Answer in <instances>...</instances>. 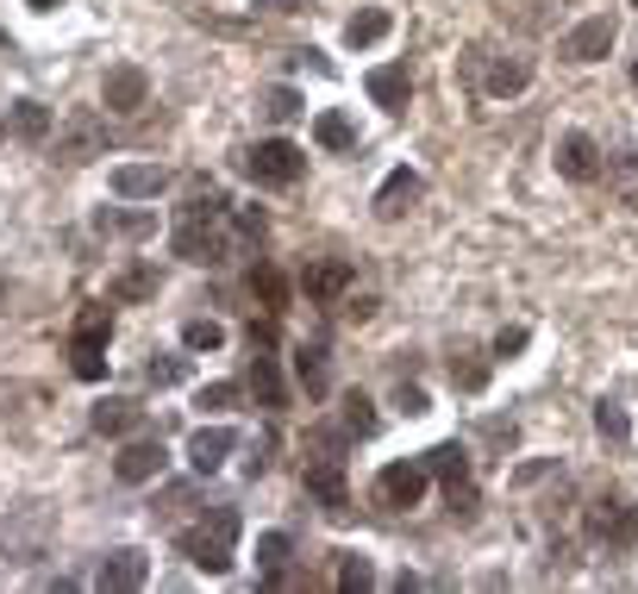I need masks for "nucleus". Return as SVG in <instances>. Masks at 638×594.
<instances>
[{"label":"nucleus","instance_id":"1","mask_svg":"<svg viewBox=\"0 0 638 594\" xmlns=\"http://www.w3.org/2000/svg\"><path fill=\"white\" fill-rule=\"evenodd\" d=\"M238 532H245V520H238V507H213L201 525H188L176 539V550L195 564V570L207 576H226L232 557H238Z\"/></svg>","mask_w":638,"mask_h":594},{"label":"nucleus","instance_id":"2","mask_svg":"<svg viewBox=\"0 0 638 594\" xmlns=\"http://www.w3.org/2000/svg\"><path fill=\"white\" fill-rule=\"evenodd\" d=\"M182 263H195V270H220L232 257V232H226V213H207V220H182L176 238H170Z\"/></svg>","mask_w":638,"mask_h":594},{"label":"nucleus","instance_id":"3","mask_svg":"<svg viewBox=\"0 0 638 594\" xmlns=\"http://www.w3.org/2000/svg\"><path fill=\"white\" fill-rule=\"evenodd\" d=\"M245 170H251V182H263V188H288V182H301L307 150L288 145V138H263V145L245 157Z\"/></svg>","mask_w":638,"mask_h":594},{"label":"nucleus","instance_id":"4","mask_svg":"<svg viewBox=\"0 0 638 594\" xmlns=\"http://www.w3.org/2000/svg\"><path fill=\"white\" fill-rule=\"evenodd\" d=\"M101 107L107 113H138V107H151V75L138 70V63H113L101 75Z\"/></svg>","mask_w":638,"mask_h":594},{"label":"nucleus","instance_id":"5","mask_svg":"<svg viewBox=\"0 0 638 594\" xmlns=\"http://www.w3.org/2000/svg\"><path fill=\"white\" fill-rule=\"evenodd\" d=\"M145 582H151V557H145V550H107L101 557V570H95V589L101 594H138L145 589Z\"/></svg>","mask_w":638,"mask_h":594},{"label":"nucleus","instance_id":"6","mask_svg":"<svg viewBox=\"0 0 638 594\" xmlns=\"http://www.w3.org/2000/svg\"><path fill=\"white\" fill-rule=\"evenodd\" d=\"M113 475H120L126 488H138V482H157V475H163V438H157V432H132L126 450L113 457Z\"/></svg>","mask_w":638,"mask_h":594},{"label":"nucleus","instance_id":"7","mask_svg":"<svg viewBox=\"0 0 638 594\" xmlns=\"http://www.w3.org/2000/svg\"><path fill=\"white\" fill-rule=\"evenodd\" d=\"M426 482H433L426 457H420V463H388V470L376 475V500H383V507H420V500H426Z\"/></svg>","mask_w":638,"mask_h":594},{"label":"nucleus","instance_id":"8","mask_svg":"<svg viewBox=\"0 0 638 594\" xmlns=\"http://www.w3.org/2000/svg\"><path fill=\"white\" fill-rule=\"evenodd\" d=\"M608 50H613V13H588L583 25L563 32V57L570 63H601Z\"/></svg>","mask_w":638,"mask_h":594},{"label":"nucleus","instance_id":"9","mask_svg":"<svg viewBox=\"0 0 638 594\" xmlns=\"http://www.w3.org/2000/svg\"><path fill=\"white\" fill-rule=\"evenodd\" d=\"M232 450H238V432H232V425H201V432L188 438V470L195 475H220Z\"/></svg>","mask_w":638,"mask_h":594},{"label":"nucleus","instance_id":"10","mask_svg":"<svg viewBox=\"0 0 638 594\" xmlns=\"http://www.w3.org/2000/svg\"><path fill=\"white\" fill-rule=\"evenodd\" d=\"M351 282H358V270H351L345 257H326V263H307L301 270V295L307 300H345Z\"/></svg>","mask_w":638,"mask_h":594},{"label":"nucleus","instance_id":"11","mask_svg":"<svg viewBox=\"0 0 638 594\" xmlns=\"http://www.w3.org/2000/svg\"><path fill=\"white\" fill-rule=\"evenodd\" d=\"M307 495L320 500L326 513H345V507H351V488H345V457H320V463H307Z\"/></svg>","mask_w":638,"mask_h":594},{"label":"nucleus","instance_id":"12","mask_svg":"<svg viewBox=\"0 0 638 594\" xmlns=\"http://www.w3.org/2000/svg\"><path fill=\"white\" fill-rule=\"evenodd\" d=\"M420 195H426V175L401 163V170L383 175V188H376V213H383V220H401V213H408Z\"/></svg>","mask_w":638,"mask_h":594},{"label":"nucleus","instance_id":"13","mask_svg":"<svg viewBox=\"0 0 638 594\" xmlns=\"http://www.w3.org/2000/svg\"><path fill=\"white\" fill-rule=\"evenodd\" d=\"M170 188V170L163 163H120L113 170V195L120 200H157Z\"/></svg>","mask_w":638,"mask_h":594},{"label":"nucleus","instance_id":"14","mask_svg":"<svg viewBox=\"0 0 638 594\" xmlns=\"http://www.w3.org/2000/svg\"><path fill=\"white\" fill-rule=\"evenodd\" d=\"M363 88H370V100H376V107H388V113H408V100H413V75L401 70V63H383V70H370V75H363Z\"/></svg>","mask_w":638,"mask_h":594},{"label":"nucleus","instance_id":"15","mask_svg":"<svg viewBox=\"0 0 638 594\" xmlns=\"http://www.w3.org/2000/svg\"><path fill=\"white\" fill-rule=\"evenodd\" d=\"M558 170L570 175V182H595V175H601V150H595L588 132H563L558 138Z\"/></svg>","mask_w":638,"mask_h":594},{"label":"nucleus","instance_id":"16","mask_svg":"<svg viewBox=\"0 0 638 594\" xmlns=\"http://www.w3.org/2000/svg\"><path fill=\"white\" fill-rule=\"evenodd\" d=\"M251 395H257V407H288V382H282L270 350H251Z\"/></svg>","mask_w":638,"mask_h":594},{"label":"nucleus","instance_id":"17","mask_svg":"<svg viewBox=\"0 0 638 594\" xmlns=\"http://www.w3.org/2000/svg\"><path fill=\"white\" fill-rule=\"evenodd\" d=\"M95 432L132 438V432H145V407H132V400H101V407H95Z\"/></svg>","mask_w":638,"mask_h":594},{"label":"nucleus","instance_id":"18","mask_svg":"<svg viewBox=\"0 0 638 594\" xmlns=\"http://www.w3.org/2000/svg\"><path fill=\"white\" fill-rule=\"evenodd\" d=\"M388 32H395V20H388L383 7H363V13H351V20H345V45H351V50H370V45H383Z\"/></svg>","mask_w":638,"mask_h":594},{"label":"nucleus","instance_id":"19","mask_svg":"<svg viewBox=\"0 0 638 594\" xmlns=\"http://www.w3.org/2000/svg\"><path fill=\"white\" fill-rule=\"evenodd\" d=\"M295 382L307 388V400H320L333 388V375H326V350L320 345H295Z\"/></svg>","mask_w":638,"mask_h":594},{"label":"nucleus","instance_id":"20","mask_svg":"<svg viewBox=\"0 0 638 594\" xmlns=\"http://www.w3.org/2000/svg\"><path fill=\"white\" fill-rule=\"evenodd\" d=\"M313 145H320V150H358V125L326 107V113L313 120Z\"/></svg>","mask_w":638,"mask_h":594},{"label":"nucleus","instance_id":"21","mask_svg":"<svg viewBox=\"0 0 638 594\" xmlns=\"http://www.w3.org/2000/svg\"><path fill=\"white\" fill-rule=\"evenodd\" d=\"M13 132H20L26 145H45V138H51V107H45V100H13Z\"/></svg>","mask_w":638,"mask_h":594},{"label":"nucleus","instance_id":"22","mask_svg":"<svg viewBox=\"0 0 638 594\" xmlns=\"http://www.w3.org/2000/svg\"><path fill=\"white\" fill-rule=\"evenodd\" d=\"M251 295L263 300L270 313H282V307H288V295H295V288H288V275H282L276 263H257V270H251Z\"/></svg>","mask_w":638,"mask_h":594},{"label":"nucleus","instance_id":"23","mask_svg":"<svg viewBox=\"0 0 638 594\" xmlns=\"http://www.w3.org/2000/svg\"><path fill=\"white\" fill-rule=\"evenodd\" d=\"M338 420H345L351 438H370V432H376V400L363 395V388H351V395L338 400Z\"/></svg>","mask_w":638,"mask_h":594},{"label":"nucleus","instance_id":"24","mask_svg":"<svg viewBox=\"0 0 638 594\" xmlns=\"http://www.w3.org/2000/svg\"><path fill=\"white\" fill-rule=\"evenodd\" d=\"M526 82H533V63H520V57H501V63L488 70V95L508 100V95H520Z\"/></svg>","mask_w":638,"mask_h":594},{"label":"nucleus","instance_id":"25","mask_svg":"<svg viewBox=\"0 0 638 594\" xmlns=\"http://www.w3.org/2000/svg\"><path fill=\"white\" fill-rule=\"evenodd\" d=\"M426 470L445 475V482H463V475H470V450H463L458 438H445V445L426 450Z\"/></svg>","mask_w":638,"mask_h":594},{"label":"nucleus","instance_id":"26","mask_svg":"<svg viewBox=\"0 0 638 594\" xmlns=\"http://www.w3.org/2000/svg\"><path fill=\"white\" fill-rule=\"evenodd\" d=\"M95 232H126V238H151L157 220H151V213H113V207H101V213H95Z\"/></svg>","mask_w":638,"mask_h":594},{"label":"nucleus","instance_id":"27","mask_svg":"<svg viewBox=\"0 0 638 594\" xmlns=\"http://www.w3.org/2000/svg\"><path fill=\"white\" fill-rule=\"evenodd\" d=\"M88 157H101V125L76 120L70 125V145H63V163H88Z\"/></svg>","mask_w":638,"mask_h":594},{"label":"nucleus","instance_id":"28","mask_svg":"<svg viewBox=\"0 0 638 594\" xmlns=\"http://www.w3.org/2000/svg\"><path fill=\"white\" fill-rule=\"evenodd\" d=\"M107 338H113V313H107V307H88V313L76 320V345L107 350Z\"/></svg>","mask_w":638,"mask_h":594},{"label":"nucleus","instance_id":"29","mask_svg":"<svg viewBox=\"0 0 638 594\" xmlns=\"http://www.w3.org/2000/svg\"><path fill=\"white\" fill-rule=\"evenodd\" d=\"M301 113H307V100L295 95V88H270V95H263V120L288 125V120H301Z\"/></svg>","mask_w":638,"mask_h":594},{"label":"nucleus","instance_id":"30","mask_svg":"<svg viewBox=\"0 0 638 594\" xmlns=\"http://www.w3.org/2000/svg\"><path fill=\"white\" fill-rule=\"evenodd\" d=\"M238 400H245V388H238V382H207L201 395H195V407H201V413H232Z\"/></svg>","mask_w":638,"mask_h":594},{"label":"nucleus","instance_id":"31","mask_svg":"<svg viewBox=\"0 0 638 594\" xmlns=\"http://www.w3.org/2000/svg\"><path fill=\"white\" fill-rule=\"evenodd\" d=\"M595 425H601V438H608V445H626V438H633L626 407H613V400H601V407H595Z\"/></svg>","mask_w":638,"mask_h":594},{"label":"nucleus","instance_id":"32","mask_svg":"<svg viewBox=\"0 0 638 594\" xmlns=\"http://www.w3.org/2000/svg\"><path fill=\"white\" fill-rule=\"evenodd\" d=\"M182 345H188V350H220V345H226V325H220V320H188V325H182Z\"/></svg>","mask_w":638,"mask_h":594},{"label":"nucleus","instance_id":"33","mask_svg":"<svg viewBox=\"0 0 638 594\" xmlns=\"http://www.w3.org/2000/svg\"><path fill=\"white\" fill-rule=\"evenodd\" d=\"M451 388L483 395V388H488V363H476V357H451Z\"/></svg>","mask_w":638,"mask_h":594},{"label":"nucleus","instance_id":"34","mask_svg":"<svg viewBox=\"0 0 638 594\" xmlns=\"http://www.w3.org/2000/svg\"><path fill=\"white\" fill-rule=\"evenodd\" d=\"M145 382H151V388H176V382H188V357H151V363H145Z\"/></svg>","mask_w":638,"mask_h":594},{"label":"nucleus","instance_id":"35","mask_svg":"<svg viewBox=\"0 0 638 594\" xmlns=\"http://www.w3.org/2000/svg\"><path fill=\"white\" fill-rule=\"evenodd\" d=\"M288 532H263V539H257V570L270 576V570H282V564H288Z\"/></svg>","mask_w":638,"mask_h":594},{"label":"nucleus","instance_id":"36","mask_svg":"<svg viewBox=\"0 0 638 594\" xmlns=\"http://www.w3.org/2000/svg\"><path fill=\"white\" fill-rule=\"evenodd\" d=\"M157 295V275L151 270H126L113 282V300H151Z\"/></svg>","mask_w":638,"mask_h":594},{"label":"nucleus","instance_id":"37","mask_svg":"<svg viewBox=\"0 0 638 594\" xmlns=\"http://www.w3.org/2000/svg\"><path fill=\"white\" fill-rule=\"evenodd\" d=\"M338 589H376V570H370V557H345V564H338Z\"/></svg>","mask_w":638,"mask_h":594},{"label":"nucleus","instance_id":"38","mask_svg":"<svg viewBox=\"0 0 638 594\" xmlns=\"http://www.w3.org/2000/svg\"><path fill=\"white\" fill-rule=\"evenodd\" d=\"M620 525V500L601 495V500H588V539H601V532H613Z\"/></svg>","mask_w":638,"mask_h":594},{"label":"nucleus","instance_id":"39","mask_svg":"<svg viewBox=\"0 0 638 594\" xmlns=\"http://www.w3.org/2000/svg\"><path fill=\"white\" fill-rule=\"evenodd\" d=\"M76 375H82V382H101V375H107V350L76 345Z\"/></svg>","mask_w":638,"mask_h":594},{"label":"nucleus","instance_id":"40","mask_svg":"<svg viewBox=\"0 0 638 594\" xmlns=\"http://www.w3.org/2000/svg\"><path fill=\"white\" fill-rule=\"evenodd\" d=\"M526 345H533V332H526V325H501V338H495V357H508V363H513V357H520Z\"/></svg>","mask_w":638,"mask_h":594},{"label":"nucleus","instance_id":"41","mask_svg":"<svg viewBox=\"0 0 638 594\" xmlns=\"http://www.w3.org/2000/svg\"><path fill=\"white\" fill-rule=\"evenodd\" d=\"M395 407H401V413H433V400H426L420 382H401V388H395Z\"/></svg>","mask_w":638,"mask_h":594},{"label":"nucleus","instance_id":"42","mask_svg":"<svg viewBox=\"0 0 638 594\" xmlns=\"http://www.w3.org/2000/svg\"><path fill=\"white\" fill-rule=\"evenodd\" d=\"M445 500H451V513L470 520V513H476V488H470V475H463V482H445Z\"/></svg>","mask_w":638,"mask_h":594},{"label":"nucleus","instance_id":"43","mask_svg":"<svg viewBox=\"0 0 638 594\" xmlns=\"http://www.w3.org/2000/svg\"><path fill=\"white\" fill-rule=\"evenodd\" d=\"M263 470H270V438H257V445H251V457H245V475H251V482H257Z\"/></svg>","mask_w":638,"mask_h":594},{"label":"nucleus","instance_id":"44","mask_svg":"<svg viewBox=\"0 0 638 594\" xmlns=\"http://www.w3.org/2000/svg\"><path fill=\"white\" fill-rule=\"evenodd\" d=\"M238 238H245V245H257V238H263V213H238Z\"/></svg>","mask_w":638,"mask_h":594},{"label":"nucleus","instance_id":"45","mask_svg":"<svg viewBox=\"0 0 638 594\" xmlns=\"http://www.w3.org/2000/svg\"><path fill=\"white\" fill-rule=\"evenodd\" d=\"M257 7H270V13H301L307 0H257Z\"/></svg>","mask_w":638,"mask_h":594},{"label":"nucleus","instance_id":"46","mask_svg":"<svg viewBox=\"0 0 638 594\" xmlns=\"http://www.w3.org/2000/svg\"><path fill=\"white\" fill-rule=\"evenodd\" d=\"M26 7H38V13H57V7H63V0H26Z\"/></svg>","mask_w":638,"mask_h":594},{"label":"nucleus","instance_id":"47","mask_svg":"<svg viewBox=\"0 0 638 594\" xmlns=\"http://www.w3.org/2000/svg\"><path fill=\"white\" fill-rule=\"evenodd\" d=\"M620 532H626V539H638V507H633V520L620 525Z\"/></svg>","mask_w":638,"mask_h":594},{"label":"nucleus","instance_id":"48","mask_svg":"<svg viewBox=\"0 0 638 594\" xmlns=\"http://www.w3.org/2000/svg\"><path fill=\"white\" fill-rule=\"evenodd\" d=\"M633 88H638V57H633Z\"/></svg>","mask_w":638,"mask_h":594},{"label":"nucleus","instance_id":"49","mask_svg":"<svg viewBox=\"0 0 638 594\" xmlns=\"http://www.w3.org/2000/svg\"><path fill=\"white\" fill-rule=\"evenodd\" d=\"M633 170H638V157H633Z\"/></svg>","mask_w":638,"mask_h":594}]
</instances>
